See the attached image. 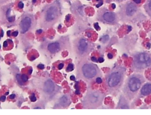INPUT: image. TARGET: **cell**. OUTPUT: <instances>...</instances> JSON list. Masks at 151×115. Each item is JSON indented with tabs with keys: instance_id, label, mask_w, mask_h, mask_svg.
Listing matches in <instances>:
<instances>
[{
	"instance_id": "6da1fadb",
	"label": "cell",
	"mask_w": 151,
	"mask_h": 115,
	"mask_svg": "<svg viewBox=\"0 0 151 115\" xmlns=\"http://www.w3.org/2000/svg\"><path fill=\"white\" fill-rule=\"evenodd\" d=\"M61 16V7L58 1L48 4L41 12L39 25L44 29H49L59 21Z\"/></svg>"
},
{
	"instance_id": "7a4b0ae2",
	"label": "cell",
	"mask_w": 151,
	"mask_h": 115,
	"mask_svg": "<svg viewBox=\"0 0 151 115\" xmlns=\"http://www.w3.org/2000/svg\"><path fill=\"white\" fill-rule=\"evenodd\" d=\"M101 74L99 67L88 60H82L77 65V77L86 82H92Z\"/></svg>"
},
{
	"instance_id": "3957f363",
	"label": "cell",
	"mask_w": 151,
	"mask_h": 115,
	"mask_svg": "<svg viewBox=\"0 0 151 115\" xmlns=\"http://www.w3.org/2000/svg\"><path fill=\"white\" fill-rule=\"evenodd\" d=\"M126 68L123 66H118L113 68L106 76V84L108 91L111 95L116 93L123 84Z\"/></svg>"
},
{
	"instance_id": "277c9868",
	"label": "cell",
	"mask_w": 151,
	"mask_h": 115,
	"mask_svg": "<svg viewBox=\"0 0 151 115\" xmlns=\"http://www.w3.org/2000/svg\"><path fill=\"white\" fill-rule=\"evenodd\" d=\"M144 82L145 78L142 74L136 73L129 76L123 88L124 96L126 98L129 100L134 99Z\"/></svg>"
},
{
	"instance_id": "5b68a950",
	"label": "cell",
	"mask_w": 151,
	"mask_h": 115,
	"mask_svg": "<svg viewBox=\"0 0 151 115\" xmlns=\"http://www.w3.org/2000/svg\"><path fill=\"white\" fill-rule=\"evenodd\" d=\"M37 87L42 98L47 101L54 98L61 90V87L49 78L40 80Z\"/></svg>"
},
{
	"instance_id": "8992f818",
	"label": "cell",
	"mask_w": 151,
	"mask_h": 115,
	"mask_svg": "<svg viewBox=\"0 0 151 115\" xmlns=\"http://www.w3.org/2000/svg\"><path fill=\"white\" fill-rule=\"evenodd\" d=\"M142 15L136 3L127 2L123 4L119 11V16L122 21H134L139 19Z\"/></svg>"
},
{
	"instance_id": "52a82bcc",
	"label": "cell",
	"mask_w": 151,
	"mask_h": 115,
	"mask_svg": "<svg viewBox=\"0 0 151 115\" xmlns=\"http://www.w3.org/2000/svg\"><path fill=\"white\" fill-rule=\"evenodd\" d=\"M105 95L99 90H90L83 99V105L85 109H96L102 105Z\"/></svg>"
},
{
	"instance_id": "ba28073f",
	"label": "cell",
	"mask_w": 151,
	"mask_h": 115,
	"mask_svg": "<svg viewBox=\"0 0 151 115\" xmlns=\"http://www.w3.org/2000/svg\"><path fill=\"white\" fill-rule=\"evenodd\" d=\"M93 44L84 37H78L73 42V49L76 56L83 58L91 53Z\"/></svg>"
},
{
	"instance_id": "9c48e42d",
	"label": "cell",
	"mask_w": 151,
	"mask_h": 115,
	"mask_svg": "<svg viewBox=\"0 0 151 115\" xmlns=\"http://www.w3.org/2000/svg\"><path fill=\"white\" fill-rule=\"evenodd\" d=\"M132 66V69L135 72L151 68V54L145 52L136 53L134 57Z\"/></svg>"
},
{
	"instance_id": "30bf717a",
	"label": "cell",
	"mask_w": 151,
	"mask_h": 115,
	"mask_svg": "<svg viewBox=\"0 0 151 115\" xmlns=\"http://www.w3.org/2000/svg\"><path fill=\"white\" fill-rule=\"evenodd\" d=\"M97 18L101 22L111 25L117 24L119 21L118 16L116 14L109 11L105 8H102L98 11Z\"/></svg>"
},
{
	"instance_id": "8fae6325",
	"label": "cell",
	"mask_w": 151,
	"mask_h": 115,
	"mask_svg": "<svg viewBox=\"0 0 151 115\" xmlns=\"http://www.w3.org/2000/svg\"><path fill=\"white\" fill-rule=\"evenodd\" d=\"M69 42L68 38L62 37L55 41L49 42L46 45V50L49 54H54L67 48Z\"/></svg>"
},
{
	"instance_id": "7c38bea8",
	"label": "cell",
	"mask_w": 151,
	"mask_h": 115,
	"mask_svg": "<svg viewBox=\"0 0 151 115\" xmlns=\"http://www.w3.org/2000/svg\"><path fill=\"white\" fill-rule=\"evenodd\" d=\"M35 26V18L33 14L26 13L23 15L19 25V30L21 33H26L33 30Z\"/></svg>"
},
{
	"instance_id": "4fadbf2b",
	"label": "cell",
	"mask_w": 151,
	"mask_h": 115,
	"mask_svg": "<svg viewBox=\"0 0 151 115\" xmlns=\"http://www.w3.org/2000/svg\"><path fill=\"white\" fill-rule=\"evenodd\" d=\"M71 103L70 96L69 95H65L60 97L58 102L57 103L58 107H60L61 108L67 107L70 105Z\"/></svg>"
},
{
	"instance_id": "5bb4252c",
	"label": "cell",
	"mask_w": 151,
	"mask_h": 115,
	"mask_svg": "<svg viewBox=\"0 0 151 115\" xmlns=\"http://www.w3.org/2000/svg\"><path fill=\"white\" fill-rule=\"evenodd\" d=\"M141 95L143 96H147L151 95V84L146 83L143 85L141 89Z\"/></svg>"
},
{
	"instance_id": "9a60e30c",
	"label": "cell",
	"mask_w": 151,
	"mask_h": 115,
	"mask_svg": "<svg viewBox=\"0 0 151 115\" xmlns=\"http://www.w3.org/2000/svg\"><path fill=\"white\" fill-rule=\"evenodd\" d=\"M144 8L148 15L151 18V0H146Z\"/></svg>"
},
{
	"instance_id": "2e32d148",
	"label": "cell",
	"mask_w": 151,
	"mask_h": 115,
	"mask_svg": "<svg viewBox=\"0 0 151 115\" xmlns=\"http://www.w3.org/2000/svg\"><path fill=\"white\" fill-rule=\"evenodd\" d=\"M16 78H17V81L18 82V83L20 85H24V81H23L22 79H21V74H18L17 76H16Z\"/></svg>"
},
{
	"instance_id": "e0dca14e",
	"label": "cell",
	"mask_w": 151,
	"mask_h": 115,
	"mask_svg": "<svg viewBox=\"0 0 151 115\" xmlns=\"http://www.w3.org/2000/svg\"><path fill=\"white\" fill-rule=\"evenodd\" d=\"M73 69H74V65L72 64H70L67 66L66 68V71L67 72H72V70H73Z\"/></svg>"
},
{
	"instance_id": "ac0fdd59",
	"label": "cell",
	"mask_w": 151,
	"mask_h": 115,
	"mask_svg": "<svg viewBox=\"0 0 151 115\" xmlns=\"http://www.w3.org/2000/svg\"><path fill=\"white\" fill-rule=\"evenodd\" d=\"M21 79H22L23 81H24V82H26V81L28 80V76L26 75V74H23L21 75Z\"/></svg>"
},
{
	"instance_id": "d6986e66",
	"label": "cell",
	"mask_w": 151,
	"mask_h": 115,
	"mask_svg": "<svg viewBox=\"0 0 151 115\" xmlns=\"http://www.w3.org/2000/svg\"><path fill=\"white\" fill-rule=\"evenodd\" d=\"M36 97H35V96L34 95H33L31 97V102H35V101H36Z\"/></svg>"
},
{
	"instance_id": "ffe728a7",
	"label": "cell",
	"mask_w": 151,
	"mask_h": 115,
	"mask_svg": "<svg viewBox=\"0 0 151 115\" xmlns=\"http://www.w3.org/2000/svg\"><path fill=\"white\" fill-rule=\"evenodd\" d=\"M7 19H8V21H9V22H13L14 20V17H10Z\"/></svg>"
},
{
	"instance_id": "44dd1931",
	"label": "cell",
	"mask_w": 151,
	"mask_h": 115,
	"mask_svg": "<svg viewBox=\"0 0 151 115\" xmlns=\"http://www.w3.org/2000/svg\"><path fill=\"white\" fill-rule=\"evenodd\" d=\"M96 82L97 83H99V84H100V83H101L102 82V79H101V78H100V77H97V79H96Z\"/></svg>"
},
{
	"instance_id": "7402d4cb",
	"label": "cell",
	"mask_w": 151,
	"mask_h": 115,
	"mask_svg": "<svg viewBox=\"0 0 151 115\" xmlns=\"http://www.w3.org/2000/svg\"><path fill=\"white\" fill-rule=\"evenodd\" d=\"M9 0H0V5L4 4L6 3L7 1H8Z\"/></svg>"
},
{
	"instance_id": "603a6c76",
	"label": "cell",
	"mask_w": 151,
	"mask_h": 115,
	"mask_svg": "<svg viewBox=\"0 0 151 115\" xmlns=\"http://www.w3.org/2000/svg\"><path fill=\"white\" fill-rule=\"evenodd\" d=\"M18 34V33L17 31H15V32H13V33H12V35L14 37H17Z\"/></svg>"
},
{
	"instance_id": "cb8c5ba5",
	"label": "cell",
	"mask_w": 151,
	"mask_h": 115,
	"mask_svg": "<svg viewBox=\"0 0 151 115\" xmlns=\"http://www.w3.org/2000/svg\"><path fill=\"white\" fill-rule=\"evenodd\" d=\"M38 68L39 69H41V70H42V69L44 68V65L43 64H39L38 65Z\"/></svg>"
},
{
	"instance_id": "d4e9b609",
	"label": "cell",
	"mask_w": 151,
	"mask_h": 115,
	"mask_svg": "<svg viewBox=\"0 0 151 115\" xmlns=\"http://www.w3.org/2000/svg\"><path fill=\"white\" fill-rule=\"evenodd\" d=\"M63 67H64V64L63 63L60 64L59 65H58V69H59V70H61V69H62L63 68Z\"/></svg>"
},
{
	"instance_id": "484cf974",
	"label": "cell",
	"mask_w": 151,
	"mask_h": 115,
	"mask_svg": "<svg viewBox=\"0 0 151 115\" xmlns=\"http://www.w3.org/2000/svg\"><path fill=\"white\" fill-rule=\"evenodd\" d=\"M18 7L19 8L21 9V8H23V7H24V4H23V3H19L18 4Z\"/></svg>"
},
{
	"instance_id": "4316f807",
	"label": "cell",
	"mask_w": 151,
	"mask_h": 115,
	"mask_svg": "<svg viewBox=\"0 0 151 115\" xmlns=\"http://www.w3.org/2000/svg\"><path fill=\"white\" fill-rule=\"evenodd\" d=\"M5 99H6V97H5V96L1 97V99H0V101H1V102H4V101L5 100Z\"/></svg>"
},
{
	"instance_id": "83f0119b",
	"label": "cell",
	"mask_w": 151,
	"mask_h": 115,
	"mask_svg": "<svg viewBox=\"0 0 151 115\" xmlns=\"http://www.w3.org/2000/svg\"><path fill=\"white\" fill-rule=\"evenodd\" d=\"M134 2H135V3L136 4H138L141 3V0H134Z\"/></svg>"
},
{
	"instance_id": "f1b7e54d",
	"label": "cell",
	"mask_w": 151,
	"mask_h": 115,
	"mask_svg": "<svg viewBox=\"0 0 151 115\" xmlns=\"http://www.w3.org/2000/svg\"><path fill=\"white\" fill-rule=\"evenodd\" d=\"M7 45H8V41H5L4 42V47H7Z\"/></svg>"
},
{
	"instance_id": "f546056e",
	"label": "cell",
	"mask_w": 151,
	"mask_h": 115,
	"mask_svg": "<svg viewBox=\"0 0 151 115\" xmlns=\"http://www.w3.org/2000/svg\"><path fill=\"white\" fill-rule=\"evenodd\" d=\"M112 57H113V55L112 54H111V53H109V54H108V58H112Z\"/></svg>"
},
{
	"instance_id": "4dcf8cb0",
	"label": "cell",
	"mask_w": 151,
	"mask_h": 115,
	"mask_svg": "<svg viewBox=\"0 0 151 115\" xmlns=\"http://www.w3.org/2000/svg\"><path fill=\"white\" fill-rule=\"evenodd\" d=\"M15 95H11L10 96V99H14L15 98Z\"/></svg>"
},
{
	"instance_id": "1f68e13d",
	"label": "cell",
	"mask_w": 151,
	"mask_h": 115,
	"mask_svg": "<svg viewBox=\"0 0 151 115\" xmlns=\"http://www.w3.org/2000/svg\"><path fill=\"white\" fill-rule=\"evenodd\" d=\"M103 61H104V60H103V58H100L99 59V61L100 62V63H102V62Z\"/></svg>"
},
{
	"instance_id": "d6a6232c",
	"label": "cell",
	"mask_w": 151,
	"mask_h": 115,
	"mask_svg": "<svg viewBox=\"0 0 151 115\" xmlns=\"http://www.w3.org/2000/svg\"><path fill=\"white\" fill-rule=\"evenodd\" d=\"M70 80H75V77H74L73 76H72L70 77Z\"/></svg>"
},
{
	"instance_id": "836d02e7",
	"label": "cell",
	"mask_w": 151,
	"mask_h": 115,
	"mask_svg": "<svg viewBox=\"0 0 151 115\" xmlns=\"http://www.w3.org/2000/svg\"><path fill=\"white\" fill-rule=\"evenodd\" d=\"M92 61H97V60L96 59V58H95V57H92Z\"/></svg>"
},
{
	"instance_id": "e575fe53",
	"label": "cell",
	"mask_w": 151,
	"mask_h": 115,
	"mask_svg": "<svg viewBox=\"0 0 151 115\" xmlns=\"http://www.w3.org/2000/svg\"><path fill=\"white\" fill-rule=\"evenodd\" d=\"M8 36H10V31L8 32Z\"/></svg>"
},
{
	"instance_id": "d590c367",
	"label": "cell",
	"mask_w": 151,
	"mask_h": 115,
	"mask_svg": "<svg viewBox=\"0 0 151 115\" xmlns=\"http://www.w3.org/2000/svg\"><path fill=\"white\" fill-rule=\"evenodd\" d=\"M66 1H67V2H69V1H70L71 0H65Z\"/></svg>"
},
{
	"instance_id": "8d00e7d4",
	"label": "cell",
	"mask_w": 151,
	"mask_h": 115,
	"mask_svg": "<svg viewBox=\"0 0 151 115\" xmlns=\"http://www.w3.org/2000/svg\"><path fill=\"white\" fill-rule=\"evenodd\" d=\"M120 1H124V0H120Z\"/></svg>"
},
{
	"instance_id": "74e56055",
	"label": "cell",
	"mask_w": 151,
	"mask_h": 115,
	"mask_svg": "<svg viewBox=\"0 0 151 115\" xmlns=\"http://www.w3.org/2000/svg\"><path fill=\"white\" fill-rule=\"evenodd\" d=\"M96 1H99V0H96Z\"/></svg>"
}]
</instances>
